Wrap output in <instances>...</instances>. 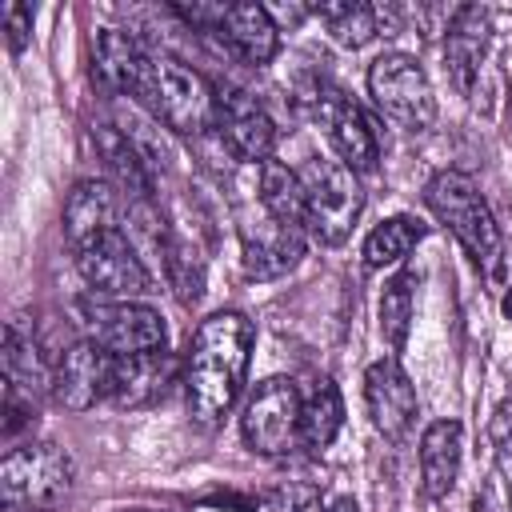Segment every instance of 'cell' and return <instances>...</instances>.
Listing matches in <instances>:
<instances>
[{"mask_svg": "<svg viewBox=\"0 0 512 512\" xmlns=\"http://www.w3.org/2000/svg\"><path fill=\"white\" fill-rule=\"evenodd\" d=\"M308 248V232L296 224H280L260 204L240 212V264L248 280H280L288 276Z\"/></svg>", "mask_w": 512, "mask_h": 512, "instance_id": "obj_12", "label": "cell"}, {"mask_svg": "<svg viewBox=\"0 0 512 512\" xmlns=\"http://www.w3.org/2000/svg\"><path fill=\"white\" fill-rule=\"evenodd\" d=\"M144 108L176 136L204 140L216 132V84L176 56H152Z\"/></svg>", "mask_w": 512, "mask_h": 512, "instance_id": "obj_3", "label": "cell"}, {"mask_svg": "<svg viewBox=\"0 0 512 512\" xmlns=\"http://www.w3.org/2000/svg\"><path fill=\"white\" fill-rule=\"evenodd\" d=\"M296 172L304 184V232L328 248L344 244L364 208L356 172L332 156H308Z\"/></svg>", "mask_w": 512, "mask_h": 512, "instance_id": "obj_5", "label": "cell"}, {"mask_svg": "<svg viewBox=\"0 0 512 512\" xmlns=\"http://www.w3.org/2000/svg\"><path fill=\"white\" fill-rule=\"evenodd\" d=\"M488 44H492V12L480 4H460L444 28V64L452 84L472 96L480 68L488 60Z\"/></svg>", "mask_w": 512, "mask_h": 512, "instance_id": "obj_16", "label": "cell"}, {"mask_svg": "<svg viewBox=\"0 0 512 512\" xmlns=\"http://www.w3.org/2000/svg\"><path fill=\"white\" fill-rule=\"evenodd\" d=\"M120 512H164V508H120Z\"/></svg>", "mask_w": 512, "mask_h": 512, "instance_id": "obj_33", "label": "cell"}, {"mask_svg": "<svg viewBox=\"0 0 512 512\" xmlns=\"http://www.w3.org/2000/svg\"><path fill=\"white\" fill-rule=\"evenodd\" d=\"M420 236H424V228H420L412 216H388V220H380V224L368 232V240H364V264H368V268L400 264V260L416 248Z\"/></svg>", "mask_w": 512, "mask_h": 512, "instance_id": "obj_27", "label": "cell"}, {"mask_svg": "<svg viewBox=\"0 0 512 512\" xmlns=\"http://www.w3.org/2000/svg\"><path fill=\"white\" fill-rule=\"evenodd\" d=\"M368 96L372 104L396 120L408 132H424L436 124V92L428 72L404 56V52H384L368 64Z\"/></svg>", "mask_w": 512, "mask_h": 512, "instance_id": "obj_6", "label": "cell"}, {"mask_svg": "<svg viewBox=\"0 0 512 512\" xmlns=\"http://www.w3.org/2000/svg\"><path fill=\"white\" fill-rule=\"evenodd\" d=\"M308 104H312V116L320 120V128L328 132V140H332L340 164L352 168L356 176L376 172L380 140H376V128H372V120L364 116V108H360L352 96H344L336 84H324V80L312 88Z\"/></svg>", "mask_w": 512, "mask_h": 512, "instance_id": "obj_11", "label": "cell"}, {"mask_svg": "<svg viewBox=\"0 0 512 512\" xmlns=\"http://www.w3.org/2000/svg\"><path fill=\"white\" fill-rule=\"evenodd\" d=\"M412 308H416V272L404 268V272H396V276L384 284V292H380V336H384V344H388L392 352H400L404 340H408Z\"/></svg>", "mask_w": 512, "mask_h": 512, "instance_id": "obj_26", "label": "cell"}, {"mask_svg": "<svg viewBox=\"0 0 512 512\" xmlns=\"http://www.w3.org/2000/svg\"><path fill=\"white\" fill-rule=\"evenodd\" d=\"M312 16L328 28V36L340 44V48H364L368 40L380 36V16L372 4H356V0H320V4H308Z\"/></svg>", "mask_w": 512, "mask_h": 512, "instance_id": "obj_25", "label": "cell"}, {"mask_svg": "<svg viewBox=\"0 0 512 512\" xmlns=\"http://www.w3.org/2000/svg\"><path fill=\"white\" fill-rule=\"evenodd\" d=\"M124 208H128V200L120 196V188L112 180H80L64 200V236H68L72 252H80L84 244H92L108 232H120Z\"/></svg>", "mask_w": 512, "mask_h": 512, "instance_id": "obj_15", "label": "cell"}, {"mask_svg": "<svg viewBox=\"0 0 512 512\" xmlns=\"http://www.w3.org/2000/svg\"><path fill=\"white\" fill-rule=\"evenodd\" d=\"M0 24H4V40H8V52L12 56H20L24 52V44H28V36H32V8H24V4H4L0 8Z\"/></svg>", "mask_w": 512, "mask_h": 512, "instance_id": "obj_30", "label": "cell"}, {"mask_svg": "<svg viewBox=\"0 0 512 512\" xmlns=\"http://www.w3.org/2000/svg\"><path fill=\"white\" fill-rule=\"evenodd\" d=\"M76 268L92 296L100 300H140L152 292V268L120 232H108L76 252Z\"/></svg>", "mask_w": 512, "mask_h": 512, "instance_id": "obj_8", "label": "cell"}, {"mask_svg": "<svg viewBox=\"0 0 512 512\" xmlns=\"http://www.w3.org/2000/svg\"><path fill=\"white\" fill-rule=\"evenodd\" d=\"M344 424V400H340V388L332 380H316L312 392L304 396L300 404V448L308 452H320L336 440Z\"/></svg>", "mask_w": 512, "mask_h": 512, "instance_id": "obj_24", "label": "cell"}, {"mask_svg": "<svg viewBox=\"0 0 512 512\" xmlns=\"http://www.w3.org/2000/svg\"><path fill=\"white\" fill-rule=\"evenodd\" d=\"M80 316L88 324V340L104 344L112 356H140V352H164L168 332L156 308L140 300H84Z\"/></svg>", "mask_w": 512, "mask_h": 512, "instance_id": "obj_9", "label": "cell"}, {"mask_svg": "<svg viewBox=\"0 0 512 512\" xmlns=\"http://www.w3.org/2000/svg\"><path fill=\"white\" fill-rule=\"evenodd\" d=\"M4 384L28 392L32 400L52 396V356L44 352L24 316L8 320L4 328Z\"/></svg>", "mask_w": 512, "mask_h": 512, "instance_id": "obj_21", "label": "cell"}, {"mask_svg": "<svg viewBox=\"0 0 512 512\" xmlns=\"http://www.w3.org/2000/svg\"><path fill=\"white\" fill-rule=\"evenodd\" d=\"M256 204L268 216H276L280 224L304 228V184H300V172L280 164V160L256 164Z\"/></svg>", "mask_w": 512, "mask_h": 512, "instance_id": "obj_23", "label": "cell"}, {"mask_svg": "<svg viewBox=\"0 0 512 512\" xmlns=\"http://www.w3.org/2000/svg\"><path fill=\"white\" fill-rule=\"evenodd\" d=\"M176 380V360L164 352H140V356H112V380H108V404L116 408H148L156 404L168 384Z\"/></svg>", "mask_w": 512, "mask_h": 512, "instance_id": "obj_17", "label": "cell"}, {"mask_svg": "<svg viewBox=\"0 0 512 512\" xmlns=\"http://www.w3.org/2000/svg\"><path fill=\"white\" fill-rule=\"evenodd\" d=\"M324 512H360V504H356L352 496H336V500H332Z\"/></svg>", "mask_w": 512, "mask_h": 512, "instance_id": "obj_31", "label": "cell"}, {"mask_svg": "<svg viewBox=\"0 0 512 512\" xmlns=\"http://www.w3.org/2000/svg\"><path fill=\"white\" fill-rule=\"evenodd\" d=\"M264 512H324L316 484H284L268 496Z\"/></svg>", "mask_w": 512, "mask_h": 512, "instance_id": "obj_29", "label": "cell"}, {"mask_svg": "<svg viewBox=\"0 0 512 512\" xmlns=\"http://www.w3.org/2000/svg\"><path fill=\"white\" fill-rule=\"evenodd\" d=\"M252 320L244 312H212L200 320L188 360H184V396L196 424H216L236 404L248 360H252Z\"/></svg>", "mask_w": 512, "mask_h": 512, "instance_id": "obj_1", "label": "cell"}, {"mask_svg": "<svg viewBox=\"0 0 512 512\" xmlns=\"http://www.w3.org/2000/svg\"><path fill=\"white\" fill-rule=\"evenodd\" d=\"M424 204L460 240V248L472 256V264L488 280H496L504 268V236H500L476 180L460 168H444L424 184Z\"/></svg>", "mask_w": 512, "mask_h": 512, "instance_id": "obj_2", "label": "cell"}, {"mask_svg": "<svg viewBox=\"0 0 512 512\" xmlns=\"http://www.w3.org/2000/svg\"><path fill=\"white\" fill-rule=\"evenodd\" d=\"M460 460H464V424L432 420L420 436V484L432 500H444L456 488Z\"/></svg>", "mask_w": 512, "mask_h": 512, "instance_id": "obj_22", "label": "cell"}, {"mask_svg": "<svg viewBox=\"0 0 512 512\" xmlns=\"http://www.w3.org/2000/svg\"><path fill=\"white\" fill-rule=\"evenodd\" d=\"M216 144L224 148L228 160L236 164H264L272 160L276 148V124L264 112V104L236 88V84H216Z\"/></svg>", "mask_w": 512, "mask_h": 512, "instance_id": "obj_10", "label": "cell"}, {"mask_svg": "<svg viewBox=\"0 0 512 512\" xmlns=\"http://www.w3.org/2000/svg\"><path fill=\"white\" fill-rule=\"evenodd\" d=\"M108 380H112V352L88 336L72 340L52 368V400L64 404L68 412H88L92 404L108 400Z\"/></svg>", "mask_w": 512, "mask_h": 512, "instance_id": "obj_14", "label": "cell"}, {"mask_svg": "<svg viewBox=\"0 0 512 512\" xmlns=\"http://www.w3.org/2000/svg\"><path fill=\"white\" fill-rule=\"evenodd\" d=\"M148 72H152V56L136 44L132 32L104 28V32L96 36V76H100V84H104L108 92L132 96L136 104H144Z\"/></svg>", "mask_w": 512, "mask_h": 512, "instance_id": "obj_18", "label": "cell"}, {"mask_svg": "<svg viewBox=\"0 0 512 512\" xmlns=\"http://www.w3.org/2000/svg\"><path fill=\"white\" fill-rule=\"evenodd\" d=\"M508 132H512V88H508Z\"/></svg>", "mask_w": 512, "mask_h": 512, "instance_id": "obj_32", "label": "cell"}, {"mask_svg": "<svg viewBox=\"0 0 512 512\" xmlns=\"http://www.w3.org/2000/svg\"><path fill=\"white\" fill-rule=\"evenodd\" d=\"M216 36L232 56H240L252 68L272 64V56L280 48V28L264 4H224V20H220Z\"/></svg>", "mask_w": 512, "mask_h": 512, "instance_id": "obj_19", "label": "cell"}, {"mask_svg": "<svg viewBox=\"0 0 512 512\" xmlns=\"http://www.w3.org/2000/svg\"><path fill=\"white\" fill-rule=\"evenodd\" d=\"M76 480L72 456L52 440H28L0 460V500L8 512H52Z\"/></svg>", "mask_w": 512, "mask_h": 512, "instance_id": "obj_4", "label": "cell"}, {"mask_svg": "<svg viewBox=\"0 0 512 512\" xmlns=\"http://www.w3.org/2000/svg\"><path fill=\"white\" fill-rule=\"evenodd\" d=\"M364 408L372 428L388 440V444H404L412 436V424L420 416V400L416 388L408 380V372L400 368L396 356L372 360L364 372Z\"/></svg>", "mask_w": 512, "mask_h": 512, "instance_id": "obj_13", "label": "cell"}, {"mask_svg": "<svg viewBox=\"0 0 512 512\" xmlns=\"http://www.w3.org/2000/svg\"><path fill=\"white\" fill-rule=\"evenodd\" d=\"M92 144L108 168V180L120 188L124 200H152L156 192V176L152 164L144 160V152L132 144V136L116 124H96L92 128Z\"/></svg>", "mask_w": 512, "mask_h": 512, "instance_id": "obj_20", "label": "cell"}, {"mask_svg": "<svg viewBox=\"0 0 512 512\" xmlns=\"http://www.w3.org/2000/svg\"><path fill=\"white\" fill-rule=\"evenodd\" d=\"M300 388L288 376H268L252 388L244 416H240V432L244 444L256 456H284L300 448Z\"/></svg>", "mask_w": 512, "mask_h": 512, "instance_id": "obj_7", "label": "cell"}, {"mask_svg": "<svg viewBox=\"0 0 512 512\" xmlns=\"http://www.w3.org/2000/svg\"><path fill=\"white\" fill-rule=\"evenodd\" d=\"M488 440H492V456H496V472L508 488L512 500V400H500L492 420H488Z\"/></svg>", "mask_w": 512, "mask_h": 512, "instance_id": "obj_28", "label": "cell"}]
</instances>
